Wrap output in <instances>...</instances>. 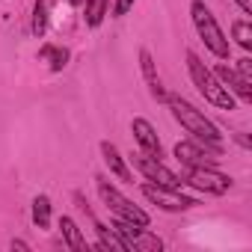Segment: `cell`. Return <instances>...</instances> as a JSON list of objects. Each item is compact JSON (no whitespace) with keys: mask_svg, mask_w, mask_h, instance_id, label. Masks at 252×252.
<instances>
[{"mask_svg":"<svg viewBox=\"0 0 252 252\" xmlns=\"http://www.w3.org/2000/svg\"><path fill=\"white\" fill-rule=\"evenodd\" d=\"M33 220H36L39 228H48V222H51V199L48 196L33 199Z\"/></svg>","mask_w":252,"mask_h":252,"instance_id":"16","label":"cell"},{"mask_svg":"<svg viewBox=\"0 0 252 252\" xmlns=\"http://www.w3.org/2000/svg\"><path fill=\"white\" fill-rule=\"evenodd\" d=\"M237 74H240L243 80H252V60H249V57L237 60Z\"/></svg>","mask_w":252,"mask_h":252,"instance_id":"21","label":"cell"},{"mask_svg":"<svg viewBox=\"0 0 252 252\" xmlns=\"http://www.w3.org/2000/svg\"><path fill=\"white\" fill-rule=\"evenodd\" d=\"M187 68H190L193 86L205 95V101H211V104L220 107V110H234V98H231V92L217 80V74H214L211 68H205V63H202L193 51H187Z\"/></svg>","mask_w":252,"mask_h":252,"instance_id":"2","label":"cell"},{"mask_svg":"<svg viewBox=\"0 0 252 252\" xmlns=\"http://www.w3.org/2000/svg\"><path fill=\"white\" fill-rule=\"evenodd\" d=\"M234 3H237V6H240V9H243L246 15L252 12V0H234Z\"/></svg>","mask_w":252,"mask_h":252,"instance_id":"23","label":"cell"},{"mask_svg":"<svg viewBox=\"0 0 252 252\" xmlns=\"http://www.w3.org/2000/svg\"><path fill=\"white\" fill-rule=\"evenodd\" d=\"M95 231H98V237H101V249H119V252H128V243H125L113 228L95 222Z\"/></svg>","mask_w":252,"mask_h":252,"instance_id":"14","label":"cell"},{"mask_svg":"<svg viewBox=\"0 0 252 252\" xmlns=\"http://www.w3.org/2000/svg\"><path fill=\"white\" fill-rule=\"evenodd\" d=\"M175 158L187 166V169H193V166H214L217 163V158H208L199 146H193V143H175Z\"/></svg>","mask_w":252,"mask_h":252,"instance_id":"10","label":"cell"},{"mask_svg":"<svg viewBox=\"0 0 252 252\" xmlns=\"http://www.w3.org/2000/svg\"><path fill=\"white\" fill-rule=\"evenodd\" d=\"M60 228H63L65 243H68L74 252H86V249H89V246H86V237L80 234V228L74 225V220H71V217H63V220H60Z\"/></svg>","mask_w":252,"mask_h":252,"instance_id":"13","label":"cell"},{"mask_svg":"<svg viewBox=\"0 0 252 252\" xmlns=\"http://www.w3.org/2000/svg\"><path fill=\"white\" fill-rule=\"evenodd\" d=\"M131 249H140V252H160V249H163V243H160L155 234L140 231V234H137V240L131 243Z\"/></svg>","mask_w":252,"mask_h":252,"instance_id":"17","label":"cell"},{"mask_svg":"<svg viewBox=\"0 0 252 252\" xmlns=\"http://www.w3.org/2000/svg\"><path fill=\"white\" fill-rule=\"evenodd\" d=\"M12 249H21V252H27V249H30V246H27V243H24V240H12Z\"/></svg>","mask_w":252,"mask_h":252,"instance_id":"24","label":"cell"},{"mask_svg":"<svg viewBox=\"0 0 252 252\" xmlns=\"http://www.w3.org/2000/svg\"><path fill=\"white\" fill-rule=\"evenodd\" d=\"M143 193L155 205H160L163 211H190L196 205L193 199L181 196V190H169V187H160V184H143Z\"/></svg>","mask_w":252,"mask_h":252,"instance_id":"7","label":"cell"},{"mask_svg":"<svg viewBox=\"0 0 252 252\" xmlns=\"http://www.w3.org/2000/svg\"><path fill=\"white\" fill-rule=\"evenodd\" d=\"M140 63H143V74H146V80H149L152 95H155L158 101H166V89H163V83H160V77H158V71H155L152 54H149V51H140Z\"/></svg>","mask_w":252,"mask_h":252,"instance_id":"11","label":"cell"},{"mask_svg":"<svg viewBox=\"0 0 252 252\" xmlns=\"http://www.w3.org/2000/svg\"><path fill=\"white\" fill-rule=\"evenodd\" d=\"M137 3V0H116V6H113V15L122 18V15H128V9Z\"/></svg>","mask_w":252,"mask_h":252,"instance_id":"22","label":"cell"},{"mask_svg":"<svg viewBox=\"0 0 252 252\" xmlns=\"http://www.w3.org/2000/svg\"><path fill=\"white\" fill-rule=\"evenodd\" d=\"M166 101H169V107H172V116L184 125V128L196 137V140H202V143H208L214 152H220V143H222V134H220V128L211 122V119H205V113H199L190 101H184L181 95H166Z\"/></svg>","mask_w":252,"mask_h":252,"instance_id":"1","label":"cell"},{"mask_svg":"<svg viewBox=\"0 0 252 252\" xmlns=\"http://www.w3.org/2000/svg\"><path fill=\"white\" fill-rule=\"evenodd\" d=\"M134 163H137V169H140L152 184H160V187H169V190H181V184H184L172 169H166L158 158H152V155H146V152L134 155Z\"/></svg>","mask_w":252,"mask_h":252,"instance_id":"5","label":"cell"},{"mask_svg":"<svg viewBox=\"0 0 252 252\" xmlns=\"http://www.w3.org/2000/svg\"><path fill=\"white\" fill-rule=\"evenodd\" d=\"M95 181H98V193H101L104 205H107V208H110V211H113L119 220H128V222H134V225H143V228L149 225V214H146L143 208H137V205H134L128 196H122L116 187H110V184H107V178H101V175H98Z\"/></svg>","mask_w":252,"mask_h":252,"instance_id":"4","label":"cell"},{"mask_svg":"<svg viewBox=\"0 0 252 252\" xmlns=\"http://www.w3.org/2000/svg\"><path fill=\"white\" fill-rule=\"evenodd\" d=\"M187 181H190L193 187L205 190V193H214V196H222V193H228V187H231V178L222 175V172H217L214 166H193V169L187 172Z\"/></svg>","mask_w":252,"mask_h":252,"instance_id":"6","label":"cell"},{"mask_svg":"<svg viewBox=\"0 0 252 252\" xmlns=\"http://www.w3.org/2000/svg\"><path fill=\"white\" fill-rule=\"evenodd\" d=\"M131 131H134V137H137V143H140V152H146V155H152V158H160V140H158V131L152 128V122L134 119V122H131Z\"/></svg>","mask_w":252,"mask_h":252,"instance_id":"8","label":"cell"},{"mask_svg":"<svg viewBox=\"0 0 252 252\" xmlns=\"http://www.w3.org/2000/svg\"><path fill=\"white\" fill-rule=\"evenodd\" d=\"M104 15H107V0H86V12H83V18H86L89 27H98V24L104 21Z\"/></svg>","mask_w":252,"mask_h":252,"instance_id":"15","label":"cell"},{"mask_svg":"<svg viewBox=\"0 0 252 252\" xmlns=\"http://www.w3.org/2000/svg\"><path fill=\"white\" fill-rule=\"evenodd\" d=\"M42 57H51V68L60 71L68 60V51H60V48H42Z\"/></svg>","mask_w":252,"mask_h":252,"instance_id":"19","label":"cell"},{"mask_svg":"<svg viewBox=\"0 0 252 252\" xmlns=\"http://www.w3.org/2000/svg\"><path fill=\"white\" fill-rule=\"evenodd\" d=\"M231 33H234V39H237L240 48H246V51L252 48V27H249L246 21H234V24H231Z\"/></svg>","mask_w":252,"mask_h":252,"instance_id":"18","label":"cell"},{"mask_svg":"<svg viewBox=\"0 0 252 252\" xmlns=\"http://www.w3.org/2000/svg\"><path fill=\"white\" fill-rule=\"evenodd\" d=\"M101 155H104V163L110 166L113 175H119L122 181H131V172H128V166H125V158L119 155V149L113 143H101Z\"/></svg>","mask_w":252,"mask_h":252,"instance_id":"12","label":"cell"},{"mask_svg":"<svg viewBox=\"0 0 252 252\" xmlns=\"http://www.w3.org/2000/svg\"><path fill=\"white\" fill-rule=\"evenodd\" d=\"M45 27H48L45 3H42V0H36V12H33V33H36V36H42V33H45Z\"/></svg>","mask_w":252,"mask_h":252,"instance_id":"20","label":"cell"},{"mask_svg":"<svg viewBox=\"0 0 252 252\" xmlns=\"http://www.w3.org/2000/svg\"><path fill=\"white\" fill-rule=\"evenodd\" d=\"M214 74H217V80L225 86V89H231V92H237L240 95V101H252V89H249V80H243L237 71H231L228 65H217L214 68Z\"/></svg>","mask_w":252,"mask_h":252,"instance_id":"9","label":"cell"},{"mask_svg":"<svg viewBox=\"0 0 252 252\" xmlns=\"http://www.w3.org/2000/svg\"><path fill=\"white\" fill-rule=\"evenodd\" d=\"M190 15H193L196 33H199V39L205 42V48H208L214 57H220V60H228V54H231V45H228V39L222 36V30H220L217 18L211 15V9L202 3V0H193V3H190Z\"/></svg>","mask_w":252,"mask_h":252,"instance_id":"3","label":"cell"}]
</instances>
